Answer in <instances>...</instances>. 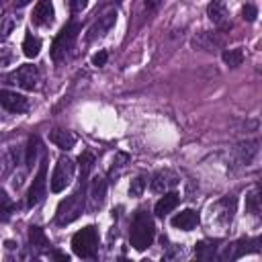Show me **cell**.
<instances>
[{
  "mask_svg": "<svg viewBox=\"0 0 262 262\" xmlns=\"http://www.w3.org/2000/svg\"><path fill=\"white\" fill-rule=\"evenodd\" d=\"M178 184V176L172 170H160L151 178V190L154 192H166L168 188Z\"/></svg>",
  "mask_w": 262,
  "mask_h": 262,
  "instance_id": "cell-11",
  "label": "cell"
},
{
  "mask_svg": "<svg viewBox=\"0 0 262 262\" xmlns=\"http://www.w3.org/2000/svg\"><path fill=\"white\" fill-rule=\"evenodd\" d=\"M223 61H225L229 68H237V66H242V61H244V51H242L239 47H235V49H225V51H223Z\"/></svg>",
  "mask_w": 262,
  "mask_h": 262,
  "instance_id": "cell-22",
  "label": "cell"
},
{
  "mask_svg": "<svg viewBox=\"0 0 262 262\" xmlns=\"http://www.w3.org/2000/svg\"><path fill=\"white\" fill-rule=\"evenodd\" d=\"M246 209L252 215H260V196H258V188L250 190L246 196Z\"/></svg>",
  "mask_w": 262,
  "mask_h": 262,
  "instance_id": "cell-25",
  "label": "cell"
},
{
  "mask_svg": "<svg viewBox=\"0 0 262 262\" xmlns=\"http://www.w3.org/2000/svg\"><path fill=\"white\" fill-rule=\"evenodd\" d=\"M178 203H180V196H178L176 192H166V194L156 203L154 211H156V215H158V217H164V215L172 213V211L178 207Z\"/></svg>",
  "mask_w": 262,
  "mask_h": 262,
  "instance_id": "cell-15",
  "label": "cell"
},
{
  "mask_svg": "<svg viewBox=\"0 0 262 262\" xmlns=\"http://www.w3.org/2000/svg\"><path fill=\"white\" fill-rule=\"evenodd\" d=\"M84 205H86V188L84 184L80 182V188L76 192H72L70 196H66L59 207H57V213H55V223L57 225H68L72 221H76L82 211H84Z\"/></svg>",
  "mask_w": 262,
  "mask_h": 262,
  "instance_id": "cell-2",
  "label": "cell"
},
{
  "mask_svg": "<svg viewBox=\"0 0 262 262\" xmlns=\"http://www.w3.org/2000/svg\"><path fill=\"white\" fill-rule=\"evenodd\" d=\"M29 242H31V246H35V248H39V250L51 246L49 239H47V235H45L43 229H39V227H31V229H29Z\"/></svg>",
  "mask_w": 262,
  "mask_h": 262,
  "instance_id": "cell-21",
  "label": "cell"
},
{
  "mask_svg": "<svg viewBox=\"0 0 262 262\" xmlns=\"http://www.w3.org/2000/svg\"><path fill=\"white\" fill-rule=\"evenodd\" d=\"M92 164H94V158H92V154L84 151V154L80 156V168H82V172H80V182H82V184H86V176H88V172H90Z\"/></svg>",
  "mask_w": 262,
  "mask_h": 262,
  "instance_id": "cell-27",
  "label": "cell"
},
{
  "mask_svg": "<svg viewBox=\"0 0 262 262\" xmlns=\"http://www.w3.org/2000/svg\"><path fill=\"white\" fill-rule=\"evenodd\" d=\"M106 51H98L94 57H92V66H104L106 63Z\"/></svg>",
  "mask_w": 262,
  "mask_h": 262,
  "instance_id": "cell-32",
  "label": "cell"
},
{
  "mask_svg": "<svg viewBox=\"0 0 262 262\" xmlns=\"http://www.w3.org/2000/svg\"><path fill=\"white\" fill-rule=\"evenodd\" d=\"M207 14H209V18H211L215 25L225 27V20H227V6H225V2L213 0V2L207 6Z\"/></svg>",
  "mask_w": 262,
  "mask_h": 262,
  "instance_id": "cell-17",
  "label": "cell"
},
{
  "mask_svg": "<svg viewBox=\"0 0 262 262\" xmlns=\"http://www.w3.org/2000/svg\"><path fill=\"white\" fill-rule=\"evenodd\" d=\"M74 178V162L66 156H61L55 164V170L51 174V180H49V186H51V192H61Z\"/></svg>",
  "mask_w": 262,
  "mask_h": 262,
  "instance_id": "cell-6",
  "label": "cell"
},
{
  "mask_svg": "<svg viewBox=\"0 0 262 262\" xmlns=\"http://www.w3.org/2000/svg\"><path fill=\"white\" fill-rule=\"evenodd\" d=\"M37 151H39V139L37 137H31L29 143H27V156H25V164L27 166H33L35 164Z\"/></svg>",
  "mask_w": 262,
  "mask_h": 262,
  "instance_id": "cell-28",
  "label": "cell"
},
{
  "mask_svg": "<svg viewBox=\"0 0 262 262\" xmlns=\"http://www.w3.org/2000/svg\"><path fill=\"white\" fill-rule=\"evenodd\" d=\"M0 106L8 113H25L29 108V102L23 94L14 90H0Z\"/></svg>",
  "mask_w": 262,
  "mask_h": 262,
  "instance_id": "cell-9",
  "label": "cell"
},
{
  "mask_svg": "<svg viewBox=\"0 0 262 262\" xmlns=\"http://www.w3.org/2000/svg\"><path fill=\"white\" fill-rule=\"evenodd\" d=\"M49 139H51L59 149H66V151L76 145V137H74L70 131H66V129H53V131L49 133Z\"/></svg>",
  "mask_w": 262,
  "mask_h": 262,
  "instance_id": "cell-16",
  "label": "cell"
},
{
  "mask_svg": "<svg viewBox=\"0 0 262 262\" xmlns=\"http://www.w3.org/2000/svg\"><path fill=\"white\" fill-rule=\"evenodd\" d=\"M41 51V39L35 37L33 33H27L25 35V41H23V53L27 57H37Z\"/></svg>",
  "mask_w": 262,
  "mask_h": 262,
  "instance_id": "cell-20",
  "label": "cell"
},
{
  "mask_svg": "<svg viewBox=\"0 0 262 262\" xmlns=\"http://www.w3.org/2000/svg\"><path fill=\"white\" fill-rule=\"evenodd\" d=\"M12 209H14L12 199L6 194V190H2V188H0V219H2V221H6V219L10 217V213H12Z\"/></svg>",
  "mask_w": 262,
  "mask_h": 262,
  "instance_id": "cell-23",
  "label": "cell"
},
{
  "mask_svg": "<svg viewBox=\"0 0 262 262\" xmlns=\"http://www.w3.org/2000/svg\"><path fill=\"white\" fill-rule=\"evenodd\" d=\"M115 23H117V10H115V8H108L104 14H100V16L92 23V27L88 29L86 41H94L96 37H102L104 33H108V31L115 27Z\"/></svg>",
  "mask_w": 262,
  "mask_h": 262,
  "instance_id": "cell-8",
  "label": "cell"
},
{
  "mask_svg": "<svg viewBox=\"0 0 262 262\" xmlns=\"http://www.w3.org/2000/svg\"><path fill=\"white\" fill-rule=\"evenodd\" d=\"M14 25H16V20H14V16H10V14H4V16H0V43L12 33V29H14Z\"/></svg>",
  "mask_w": 262,
  "mask_h": 262,
  "instance_id": "cell-26",
  "label": "cell"
},
{
  "mask_svg": "<svg viewBox=\"0 0 262 262\" xmlns=\"http://www.w3.org/2000/svg\"><path fill=\"white\" fill-rule=\"evenodd\" d=\"M31 0H14V6H18V8H23V6H27Z\"/></svg>",
  "mask_w": 262,
  "mask_h": 262,
  "instance_id": "cell-34",
  "label": "cell"
},
{
  "mask_svg": "<svg viewBox=\"0 0 262 262\" xmlns=\"http://www.w3.org/2000/svg\"><path fill=\"white\" fill-rule=\"evenodd\" d=\"M172 225L182 229V231H190V229H194L199 225V215L192 209H184V211H180V213H176L172 217Z\"/></svg>",
  "mask_w": 262,
  "mask_h": 262,
  "instance_id": "cell-14",
  "label": "cell"
},
{
  "mask_svg": "<svg viewBox=\"0 0 262 262\" xmlns=\"http://www.w3.org/2000/svg\"><path fill=\"white\" fill-rule=\"evenodd\" d=\"M242 12H244V18H246V20H250V23H252V20H256V16H258V8H256L254 4H246Z\"/></svg>",
  "mask_w": 262,
  "mask_h": 262,
  "instance_id": "cell-30",
  "label": "cell"
},
{
  "mask_svg": "<svg viewBox=\"0 0 262 262\" xmlns=\"http://www.w3.org/2000/svg\"><path fill=\"white\" fill-rule=\"evenodd\" d=\"M235 207H237V201H235V196H223L221 201H217L215 203V217L223 223V225H227V223H231V219H233V215H235Z\"/></svg>",
  "mask_w": 262,
  "mask_h": 262,
  "instance_id": "cell-10",
  "label": "cell"
},
{
  "mask_svg": "<svg viewBox=\"0 0 262 262\" xmlns=\"http://www.w3.org/2000/svg\"><path fill=\"white\" fill-rule=\"evenodd\" d=\"M194 254L201 260H211L215 256V244H211V242H199L196 248H194Z\"/></svg>",
  "mask_w": 262,
  "mask_h": 262,
  "instance_id": "cell-24",
  "label": "cell"
},
{
  "mask_svg": "<svg viewBox=\"0 0 262 262\" xmlns=\"http://www.w3.org/2000/svg\"><path fill=\"white\" fill-rule=\"evenodd\" d=\"M143 188H145V178H143V176H137V178L131 182L129 192H131V196H141V194H143Z\"/></svg>",
  "mask_w": 262,
  "mask_h": 262,
  "instance_id": "cell-29",
  "label": "cell"
},
{
  "mask_svg": "<svg viewBox=\"0 0 262 262\" xmlns=\"http://www.w3.org/2000/svg\"><path fill=\"white\" fill-rule=\"evenodd\" d=\"M45 190H47V160L43 158L41 166H39V172L37 176L33 178L31 186H29V192H27V205L33 207L37 205L43 196H45Z\"/></svg>",
  "mask_w": 262,
  "mask_h": 262,
  "instance_id": "cell-7",
  "label": "cell"
},
{
  "mask_svg": "<svg viewBox=\"0 0 262 262\" xmlns=\"http://www.w3.org/2000/svg\"><path fill=\"white\" fill-rule=\"evenodd\" d=\"M78 33H80V25H78V23H68V25L57 33V37H55L53 43H51V57H53V61L66 59V55L70 53V49H72L74 43H76Z\"/></svg>",
  "mask_w": 262,
  "mask_h": 262,
  "instance_id": "cell-3",
  "label": "cell"
},
{
  "mask_svg": "<svg viewBox=\"0 0 262 262\" xmlns=\"http://www.w3.org/2000/svg\"><path fill=\"white\" fill-rule=\"evenodd\" d=\"M8 80H10L12 84L25 88V90H37V88L41 86V72H39L37 66L25 63V66H20L18 70H14V72L8 76Z\"/></svg>",
  "mask_w": 262,
  "mask_h": 262,
  "instance_id": "cell-5",
  "label": "cell"
},
{
  "mask_svg": "<svg viewBox=\"0 0 262 262\" xmlns=\"http://www.w3.org/2000/svg\"><path fill=\"white\" fill-rule=\"evenodd\" d=\"M86 6H88V0H70V8H72L74 14L76 12H82Z\"/></svg>",
  "mask_w": 262,
  "mask_h": 262,
  "instance_id": "cell-31",
  "label": "cell"
},
{
  "mask_svg": "<svg viewBox=\"0 0 262 262\" xmlns=\"http://www.w3.org/2000/svg\"><path fill=\"white\" fill-rule=\"evenodd\" d=\"M143 4H145L147 10H156V8L162 4V0H143Z\"/></svg>",
  "mask_w": 262,
  "mask_h": 262,
  "instance_id": "cell-33",
  "label": "cell"
},
{
  "mask_svg": "<svg viewBox=\"0 0 262 262\" xmlns=\"http://www.w3.org/2000/svg\"><path fill=\"white\" fill-rule=\"evenodd\" d=\"M156 237V225H154V219L145 213V211H139L135 213L133 221H131V231H129V242L135 250H145L151 246Z\"/></svg>",
  "mask_w": 262,
  "mask_h": 262,
  "instance_id": "cell-1",
  "label": "cell"
},
{
  "mask_svg": "<svg viewBox=\"0 0 262 262\" xmlns=\"http://www.w3.org/2000/svg\"><path fill=\"white\" fill-rule=\"evenodd\" d=\"M31 20L33 25H51L53 23V6L49 0H39L37 6L33 8V14H31Z\"/></svg>",
  "mask_w": 262,
  "mask_h": 262,
  "instance_id": "cell-12",
  "label": "cell"
},
{
  "mask_svg": "<svg viewBox=\"0 0 262 262\" xmlns=\"http://www.w3.org/2000/svg\"><path fill=\"white\" fill-rule=\"evenodd\" d=\"M194 45L203 47L205 51H213V47L221 45V37H217V33H209V31H203L199 37H194Z\"/></svg>",
  "mask_w": 262,
  "mask_h": 262,
  "instance_id": "cell-19",
  "label": "cell"
},
{
  "mask_svg": "<svg viewBox=\"0 0 262 262\" xmlns=\"http://www.w3.org/2000/svg\"><path fill=\"white\" fill-rule=\"evenodd\" d=\"M258 139H250V141H244V143H239L237 147H235V160L242 164V166H248L254 158H256V154H258Z\"/></svg>",
  "mask_w": 262,
  "mask_h": 262,
  "instance_id": "cell-13",
  "label": "cell"
},
{
  "mask_svg": "<svg viewBox=\"0 0 262 262\" xmlns=\"http://www.w3.org/2000/svg\"><path fill=\"white\" fill-rule=\"evenodd\" d=\"M72 250L80 258H94L96 250H98V233H96V229L92 225H88V227L80 229L78 233H74Z\"/></svg>",
  "mask_w": 262,
  "mask_h": 262,
  "instance_id": "cell-4",
  "label": "cell"
},
{
  "mask_svg": "<svg viewBox=\"0 0 262 262\" xmlns=\"http://www.w3.org/2000/svg\"><path fill=\"white\" fill-rule=\"evenodd\" d=\"M104 194H106V182L102 178H94L92 180V186H90V201H92V209L100 207L102 201H104Z\"/></svg>",
  "mask_w": 262,
  "mask_h": 262,
  "instance_id": "cell-18",
  "label": "cell"
}]
</instances>
